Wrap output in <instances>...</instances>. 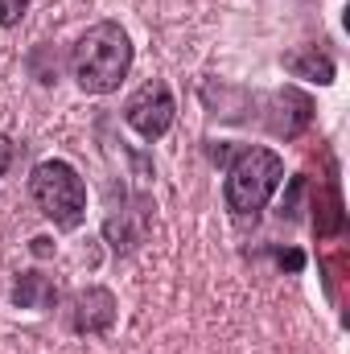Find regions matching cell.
Segmentation results:
<instances>
[{"label":"cell","instance_id":"obj_1","mask_svg":"<svg viewBox=\"0 0 350 354\" xmlns=\"http://www.w3.org/2000/svg\"><path fill=\"white\" fill-rule=\"evenodd\" d=\"M136 62L132 37L120 21H95L87 33L71 46V75L83 95H111L128 79Z\"/></svg>","mask_w":350,"mask_h":354},{"label":"cell","instance_id":"obj_2","mask_svg":"<svg viewBox=\"0 0 350 354\" xmlns=\"http://www.w3.org/2000/svg\"><path fill=\"white\" fill-rule=\"evenodd\" d=\"M284 181V161L264 149V145H248L235 149L227 161V181H223V202L235 218H256L264 206L272 202V194Z\"/></svg>","mask_w":350,"mask_h":354},{"label":"cell","instance_id":"obj_3","mask_svg":"<svg viewBox=\"0 0 350 354\" xmlns=\"http://www.w3.org/2000/svg\"><path fill=\"white\" fill-rule=\"evenodd\" d=\"M29 198L42 210V218H50L58 231H75L87 218V185L79 169L62 157L37 161L29 174Z\"/></svg>","mask_w":350,"mask_h":354},{"label":"cell","instance_id":"obj_4","mask_svg":"<svg viewBox=\"0 0 350 354\" xmlns=\"http://www.w3.org/2000/svg\"><path fill=\"white\" fill-rule=\"evenodd\" d=\"M177 120V103H174V91L165 79H149L128 95L124 103V124L140 136V140H161Z\"/></svg>","mask_w":350,"mask_h":354},{"label":"cell","instance_id":"obj_5","mask_svg":"<svg viewBox=\"0 0 350 354\" xmlns=\"http://www.w3.org/2000/svg\"><path fill=\"white\" fill-rule=\"evenodd\" d=\"M116 313H120V301H116V292L111 288H103V284H91V288H79L75 297H71V309H66V326L75 330V334H107L111 326H116Z\"/></svg>","mask_w":350,"mask_h":354},{"label":"cell","instance_id":"obj_6","mask_svg":"<svg viewBox=\"0 0 350 354\" xmlns=\"http://www.w3.org/2000/svg\"><path fill=\"white\" fill-rule=\"evenodd\" d=\"M8 297H12L17 309L50 313V309H58V297H62V292H58V284H54L46 272H33V268H29V272H21V276L12 280V292H8Z\"/></svg>","mask_w":350,"mask_h":354},{"label":"cell","instance_id":"obj_7","mask_svg":"<svg viewBox=\"0 0 350 354\" xmlns=\"http://www.w3.org/2000/svg\"><path fill=\"white\" fill-rule=\"evenodd\" d=\"M280 62H284L288 75H297L305 83H317V87H330L334 83V58L326 50H317V46H301V50L284 54Z\"/></svg>","mask_w":350,"mask_h":354},{"label":"cell","instance_id":"obj_8","mask_svg":"<svg viewBox=\"0 0 350 354\" xmlns=\"http://www.w3.org/2000/svg\"><path fill=\"white\" fill-rule=\"evenodd\" d=\"M29 75H33L42 87H54V83H58V75H62V62H58V50H54V41H42V46L29 54Z\"/></svg>","mask_w":350,"mask_h":354},{"label":"cell","instance_id":"obj_9","mask_svg":"<svg viewBox=\"0 0 350 354\" xmlns=\"http://www.w3.org/2000/svg\"><path fill=\"white\" fill-rule=\"evenodd\" d=\"M33 0H0V29H17Z\"/></svg>","mask_w":350,"mask_h":354},{"label":"cell","instance_id":"obj_10","mask_svg":"<svg viewBox=\"0 0 350 354\" xmlns=\"http://www.w3.org/2000/svg\"><path fill=\"white\" fill-rule=\"evenodd\" d=\"M12 157H17V145H12V140H8V136L0 132V177L8 174V165H12Z\"/></svg>","mask_w":350,"mask_h":354}]
</instances>
